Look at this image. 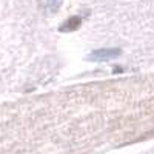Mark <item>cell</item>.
<instances>
[{"mask_svg":"<svg viewBox=\"0 0 154 154\" xmlns=\"http://www.w3.org/2000/svg\"><path fill=\"white\" fill-rule=\"evenodd\" d=\"M120 54L119 49H99L91 54V60H109Z\"/></svg>","mask_w":154,"mask_h":154,"instance_id":"obj_1","label":"cell"},{"mask_svg":"<svg viewBox=\"0 0 154 154\" xmlns=\"http://www.w3.org/2000/svg\"><path fill=\"white\" fill-rule=\"evenodd\" d=\"M53 2H56V0H53Z\"/></svg>","mask_w":154,"mask_h":154,"instance_id":"obj_2","label":"cell"}]
</instances>
